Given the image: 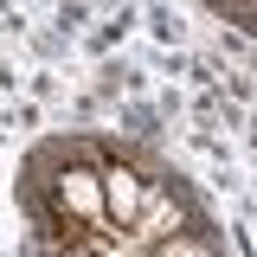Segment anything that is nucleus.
<instances>
[{"instance_id":"nucleus-1","label":"nucleus","mask_w":257,"mask_h":257,"mask_svg":"<svg viewBox=\"0 0 257 257\" xmlns=\"http://www.w3.org/2000/svg\"><path fill=\"white\" fill-rule=\"evenodd\" d=\"M96 180H103V219H109V225H142L148 193L161 187V180H142L128 161H103V167H96Z\"/></svg>"},{"instance_id":"nucleus-2","label":"nucleus","mask_w":257,"mask_h":257,"mask_svg":"<svg viewBox=\"0 0 257 257\" xmlns=\"http://www.w3.org/2000/svg\"><path fill=\"white\" fill-rule=\"evenodd\" d=\"M155 257H219V244H212V231H161Z\"/></svg>"}]
</instances>
